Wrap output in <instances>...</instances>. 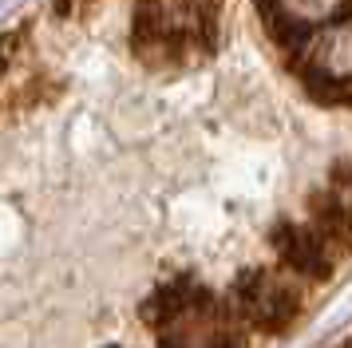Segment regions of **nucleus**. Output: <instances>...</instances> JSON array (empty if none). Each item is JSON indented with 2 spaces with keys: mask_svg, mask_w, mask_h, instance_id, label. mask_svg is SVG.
Wrapping results in <instances>:
<instances>
[{
  "mask_svg": "<svg viewBox=\"0 0 352 348\" xmlns=\"http://www.w3.org/2000/svg\"><path fill=\"white\" fill-rule=\"evenodd\" d=\"M159 332V348H241V320L198 281H175L143 305Z\"/></svg>",
  "mask_w": 352,
  "mask_h": 348,
  "instance_id": "f257e3e1",
  "label": "nucleus"
},
{
  "mask_svg": "<svg viewBox=\"0 0 352 348\" xmlns=\"http://www.w3.org/2000/svg\"><path fill=\"white\" fill-rule=\"evenodd\" d=\"M218 0H139L135 52L155 67L186 63L214 47Z\"/></svg>",
  "mask_w": 352,
  "mask_h": 348,
  "instance_id": "f03ea898",
  "label": "nucleus"
},
{
  "mask_svg": "<svg viewBox=\"0 0 352 348\" xmlns=\"http://www.w3.org/2000/svg\"><path fill=\"white\" fill-rule=\"evenodd\" d=\"M234 316L241 320V329L254 332H281L293 325V316L301 313V293L273 269H254L245 273L234 293L226 301Z\"/></svg>",
  "mask_w": 352,
  "mask_h": 348,
  "instance_id": "7ed1b4c3",
  "label": "nucleus"
},
{
  "mask_svg": "<svg viewBox=\"0 0 352 348\" xmlns=\"http://www.w3.org/2000/svg\"><path fill=\"white\" fill-rule=\"evenodd\" d=\"M273 246L281 253V261L289 269H297L305 277H329V269L336 265L333 253L324 250V241L313 226H297V221H281L273 230Z\"/></svg>",
  "mask_w": 352,
  "mask_h": 348,
  "instance_id": "20e7f679",
  "label": "nucleus"
},
{
  "mask_svg": "<svg viewBox=\"0 0 352 348\" xmlns=\"http://www.w3.org/2000/svg\"><path fill=\"white\" fill-rule=\"evenodd\" d=\"M344 348H352V340H349V345H344Z\"/></svg>",
  "mask_w": 352,
  "mask_h": 348,
  "instance_id": "39448f33",
  "label": "nucleus"
}]
</instances>
